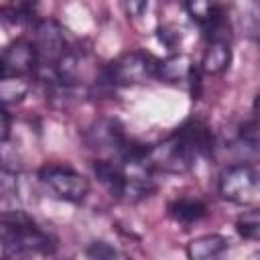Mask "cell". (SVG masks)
<instances>
[{
  "label": "cell",
  "instance_id": "obj_1",
  "mask_svg": "<svg viewBox=\"0 0 260 260\" xmlns=\"http://www.w3.org/2000/svg\"><path fill=\"white\" fill-rule=\"evenodd\" d=\"M215 148V138L199 120H189L177 128L162 142L146 148V158L154 171L183 175L189 173L197 160L211 158Z\"/></svg>",
  "mask_w": 260,
  "mask_h": 260
},
{
  "label": "cell",
  "instance_id": "obj_2",
  "mask_svg": "<svg viewBox=\"0 0 260 260\" xmlns=\"http://www.w3.org/2000/svg\"><path fill=\"white\" fill-rule=\"evenodd\" d=\"M2 256H22V254H53L55 244L49 234L35 225V221L22 211L6 209L0 221Z\"/></svg>",
  "mask_w": 260,
  "mask_h": 260
},
{
  "label": "cell",
  "instance_id": "obj_3",
  "mask_svg": "<svg viewBox=\"0 0 260 260\" xmlns=\"http://www.w3.org/2000/svg\"><path fill=\"white\" fill-rule=\"evenodd\" d=\"M158 59L144 51H128L104 69V81L110 85H140L154 79Z\"/></svg>",
  "mask_w": 260,
  "mask_h": 260
},
{
  "label": "cell",
  "instance_id": "obj_4",
  "mask_svg": "<svg viewBox=\"0 0 260 260\" xmlns=\"http://www.w3.org/2000/svg\"><path fill=\"white\" fill-rule=\"evenodd\" d=\"M219 195L232 203H250L260 193V169L254 162H236L221 171Z\"/></svg>",
  "mask_w": 260,
  "mask_h": 260
},
{
  "label": "cell",
  "instance_id": "obj_5",
  "mask_svg": "<svg viewBox=\"0 0 260 260\" xmlns=\"http://www.w3.org/2000/svg\"><path fill=\"white\" fill-rule=\"evenodd\" d=\"M39 181L61 201L79 203L89 193V181L67 165H45L39 169Z\"/></svg>",
  "mask_w": 260,
  "mask_h": 260
},
{
  "label": "cell",
  "instance_id": "obj_6",
  "mask_svg": "<svg viewBox=\"0 0 260 260\" xmlns=\"http://www.w3.org/2000/svg\"><path fill=\"white\" fill-rule=\"evenodd\" d=\"M32 43L39 55V69H55L57 63L69 53L65 30L53 18H43L35 24Z\"/></svg>",
  "mask_w": 260,
  "mask_h": 260
},
{
  "label": "cell",
  "instance_id": "obj_7",
  "mask_svg": "<svg viewBox=\"0 0 260 260\" xmlns=\"http://www.w3.org/2000/svg\"><path fill=\"white\" fill-rule=\"evenodd\" d=\"M39 69V55L35 43L28 39H16L2 51V65L0 75H37Z\"/></svg>",
  "mask_w": 260,
  "mask_h": 260
},
{
  "label": "cell",
  "instance_id": "obj_8",
  "mask_svg": "<svg viewBox=\"0 0 260 260\" xmlns=\"http://www.w3.org/2000/svg\"><path fill=\"white\" fill-rule=\"evenodd\" d=\"M85 140H87V144L91 148H95V150H110L116 156L128 146V140L124 136L122 124L118 120H112V118H106V120L95 122L87 130Z\"/></svg>",
  "mask_w": 260,
  "mask_h": 260
},
{
  "label": "cell",
  "instance_id": "obj_9",
  "mask_svg": "<svg viewBox=\"0 0 260 260\" xmlns=\"http://www.w3.org/2000/svg\"><path fill=\"white\" fill-rule=\"evenodd\" d=\"M232 39H217V37H209L201 55V63L199 69L207 75H219L230 67L232 61Z\"/></svg>",
  "mask_w": 260,
  "mask_h": 260
},
{
  "label": "cell",
  "instance_id": "obj_10",
  "mask_svg": "<svg viewBox=\"0 0 260 260\" xmlns=\"http://www.w3.org/2000/svg\"><path fill=\"white\" fill-rule=\"evenodd\" d=\"M232 150L236 152L240 162H256L260 160V120L246 122L238 128Z\"/></svg>",
  "mask_w": 260,
  "mask_h": 260
},
{
  "label": "cell",
  "instance_id": "obj_11",
  "mask_svg": "<svg viewBox=\"0 0 260 260\" xmlns=\"http://www.w3.org/2000/svg\"><path fill=\"white\" fill-rule=\"evenodd\" d=\"M158 79L165 83H195L197 81V71L187 55H171L162 61H158Z\"/></svg>",
  "mask_w": 260,
  "mask_h": 260
},
{
  "label": "cell",
  "instance_id": "obj_12",
  "mask_svg": "<svg viewBox=\"0 0 260 260\" xmlns=\"http://www.w3.org/2000/svg\"><path fill=\"white\" fill-rule=\"evenodd\" d=\"M167 213L181 225H193L207 215V205L199 197H177L167 205Z\"/></svg>",
  "mask_w": 260,
  "mask_h": 260
},
{
  "label": "cell",
  "instance_id": "obj_13",
  "mask_svg": "<svg viewBox=\"0 0 260 260\" xmlns=\"http://www.w3.org/2000/svg\"><path fill=\"white\" fill-rule=\"evenodd\" d=\"M230 242L221 234H205L187 244V258L189 260H211L221 256L228 250Z\"/></svg>",
  "mask_w": 260,
  "mask_h": 260
},
{
  "label": "cell",
  "instance_id": "obj_14",
  "mask_svg": "<svg viewBox=\"0 0 260 260\" xmlns=\"http://www.w3.org/2000/svg\"><path fill=\"white\" fill-rule=\"evenodd\" d=\"M30 89V81L26 75H2L0 77V98L4 106L20 102Z\"/></svg>",
  "mask_w": 260,
  "mask_h": 260
},
{
  "label": "cell",
  "instance_id": "obj_15",
  "mask_svg": "<svg viewBox=\"0 0 260 260\" xmlns=\"http://www.w3.org/2000/svg\"><path fill=\"white\" fill-rule=\"evenodd\" d=\"M185 8L189 16L201 26H207L223 10L217 0H185Z\"/></svg>",
  "mask_w": 260,
  "mask_h": 260
},
{
  "label": "cell",
  "instance_id": "obj_16",
  "mask_svg": "<svg viewBox=\"0 0 260 260\" xmlns=\"http://www.w3.org/2000/svg\"><path fill=\"white\" fill-rule=\"evenodd\" d=\"M236 232L244 240L260 242V207L248 209L236 217Z\"/></svg>",
  "mask_w": 260,
  "mask_h": 260
},
{
  "label": "cell",
  "instance_id": "obj_17",
  "mask_svg": "<svg viewBox=\"0 0 260 260\" xmlns=\"http://www.w3.org/2000/svg\"><path fill=\"white\" fill-rule=\"evenodd\" d=\"M85 254L89 258H120L122 256L114 246H110L106 242H93V244H89L87 250H85Z\"/></svg>",
  "mask_w": 260,
  "mask_h": 260
},
{
  "label": "cell",
  "instance_id": "obj_18",
  "mask_svg": "<svg viewBox=\"0 0 260 260\" xmlns=\"http://www.w3.org/2000/svg\"><path fill=\"white\" fill-rule=\"evenodd\" d=\"M0 189H2V201H4V203L16 195V175H14V173H10L6 167L2 169Z\"/></svg>",
  "mask_w": 260,
  "mask_h": 260
},
{
  "label": "cell",
  "instance_id": "obj_19",
  "mask_svg": "<svg viewBox=\"0 0 260 260\" xmlns=\"http://www.w3.org/2000/svg\"><path fill=\"white\" fill-rule=\"evenodd\" d=\"M120 6L124 10V14L134 20V18H140L148 6V0H120Z\"/></svg>",
  "mask_w": 260,
  "mask_h": 260
},
{
  "label": "cell",
  "instance_id": "obj_20",
  "mask_svg": "<svg viewBox=\"0 0 260 260\" xmlns=\"http://www.w3.org/2000/svg\"><path fill=\"white\" fill-rule=\"evenodd\" d=\"M10 136V114L8 110H2V142L6 144Z\"/></svg>",
  "mask_w": 260,
  "mask_h": 260
},
{
  "label": "cell",
  "instance_id": "obj_21",
  "mask_svg": "<svg viewBox=\"0 0 260 260\" xmlns=\"http://www.w3.org/2000/svg\"><path fill=\"white\" fill-rule=\"evenodd\" d=\"M254 108H256V114H258V118H260V95L256 98V104H254Z\"/></svg>",
  "mask_w": 260,
  "mask_h": 260
}]
</instances>
